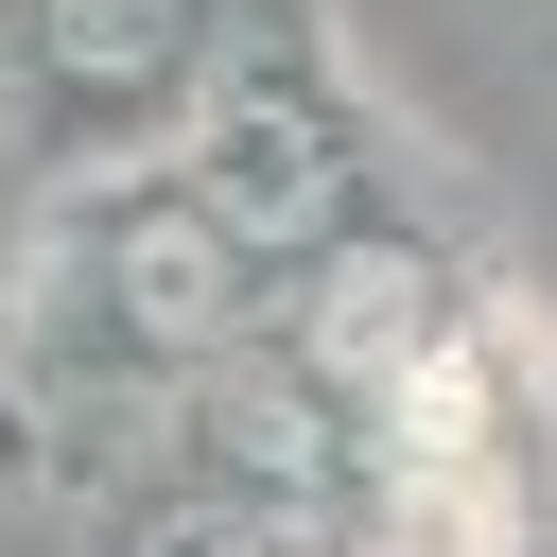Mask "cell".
Here are the masks:
<instances>
[{"mask_svg":"<svg viewBox=\"0 0 557 557\" xmlns=\"http://www.w3.org/2000/svg\"><path fill=\"white\" fill-rule=\"evenodd\" d=\"M70 70H157V0H70Z\"/></svg>","mask_w":557,"mask_h":557,"instance_id":"1","label":"cell"}]
</instances>
